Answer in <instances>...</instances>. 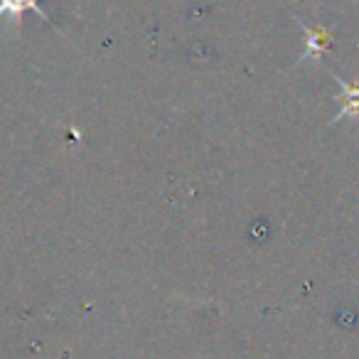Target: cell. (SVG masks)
<instances>
[{
    "instance_id": "2",
    "label": "cell",
    "mask_w": 359,
    "mask_h": 359,
    "mask_svg": "<svg viewBox=\"0 0 359 359\" xmlns=\"http://www.w3.org/2000/svg\"><path fill=\"white\" fill-rule=\"evenodd\" d=\"M300 27H303V35H305V47H303V55H300L298 65L300 62H318L325 52L330 50V42H332V32L330 30H323V27H310L305 25L303 20H298Z\"/></svg>"
},
{
    "instance_id": "1",
    "label": "cell",
    "mask_w": 359,
    "mask_h": 359,
    "mask_svg": "<svg viewBox=\"0 0 359 359\" xmlns=\"http://www.w3.org/2000/svg\"><path fill=\"white\" fill-rule=\"evenodd\" d=\"M332 79L339 84L337 101L342 106H339L337 116H334V118L330 121V126H334L337 121H342V118L357 121L359 118V81H344L342 76H337V74H332Z\"/></svg>"
},
{
    "instance_id": "3",
    "label": "cell",
    "mask_w": 359,
    "mask_h": 359,
    "mask_svg": "<svg viewBox=\"0 0 359 359\" xmlns=\"http://www.w3.org/2000/svg\"><path fill=\"white\" fill-rule=\"evenodd\" d=\"M25 13H37L45 22H50L47 11L40 6V0H0V18H11L13 25H20Z\"/></svg>"
}]
</instances>
